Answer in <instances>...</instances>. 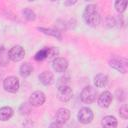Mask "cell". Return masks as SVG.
I'll use <instances>...</instances> for the list:
<instances>
[{
	"mask_svg": "<svg viewBox=\"0 0 128 128\" xmlns=\"http://www.w3.org/2000/svg\"><path fill=\"white\" fill-rule=\"evenodd\" d=\"M83 19L87 25L96 27L100 23V14L98 12L97 6L94 4L87 5L83 12Z\"/></svg>",
	"mask_w": 128,
	"mask_h": 128,
	"instance_id": "cell-1",
	"label": "cell"
},
{
	"mask_svg": "<svg viewBox=\"0 0 128 128\" xmlns=\"http://www.w3.org/2000/svg\"><path fill=\"white\" fill-rule=\"evenodd\" d=\"M97 90L93 86H86L80 93V99L85 104H91L96 100Z\"/></svg>",
	"mask_w": 128,
	"mask_h": 128,
	"instance_id": "cell-2",
	"label": "cell"
},
{
	"mask_svg": "<svg viewBox=\"0 0 128 128\" xmlns=\"http://www.w3.org/2000/svg\"><path fill=\"white\" fill-rule=\"evenodd\" d=\"M3 87L9 93H16L20 88L19 79L15 76H8L3 81Z\"/></svg>",
	"mask_w": 128,
	"mask_h": 128,
	"instance_id": "cell-3",
	"label": "cell"
},
{
	"mask_svg": "<svg viewBox=\"0 0 128 128\" xmlns=\"http://www.w3.org/2000/svg\"><path fill=\"white\" fill-rule=\"evenodd\" d=\"M8 54H9V59L13 62H19L21 61L24 56H25V50L22 46L20 45H15L13 46L9 51H8Z\"/></svg>",
	"mask_w": 128,
	"mask_h": 128,
	"instance_id": "cell-4",
	"label": "cell"
},
{
	"mask_svg": "<svg viewBox=\"0 0 128 128\" xmlns=\"http://www.w3.org/2000/svg\"><path fill=\"white\" fill-rule=\"evenodd\" d=\"M94 117V114L92 112V110L88 107H83L79 110L78 114H77V118L78 121L82 124H89L92 122Z\"/></svg>",
	"mask_w": 128,
	"mask_h": 128,
	"instance_id": "cell-5",
	"label": "cell"
},
{
	"mask_svg": "<svg viewBox=\"0 0 128 128\" xmlns=\"http://www.w3.org/2000/svg\"><path fill=\"white\" fill-rule=\"evenodd\" d=\"M127 59L125 58H112L109 61V65L111 68L121 72V73H126L127 72Z\"/></svg>",
	"mask_w": 128,
	"mask_h": 128,
	"instance_id": "cell-6",
	"label": "cell"
},
{
	"mask_svg": "<svg viewBox=\"0 0 128 128\" xmlns=\"http://www.w3.org/2000/svg\"><path fill=\"white\" fill-rule=\"evenodd\" d=\"M45 94L42 91H35L29 97V104L34 107H38L44 104L45 102Z\"/></svg>",
	"mask_w": 128,
	"mask_h": 128,
	"instance_id": "cell-7",
	"label": "cell"
},
{
	"mask_svg": "<svg viewBox=\"0 0 128 128\" xmlns=\"http://www.w3.org/2000/svg\"><path fill=\"white\" fill-rule=\"evenodd\" d=\"M52 67L54 71L58 73H63L68 68V61L63 57H56L52 62Z\"/></svg>",
	"mask_w": 128,
	"mask_h": 128,
	"instance_id": "cell-8",
	"label": "cell"
},
{
	"mask_svg": "<svg viewBox=\"0 0 128 128\" xmlns=\"http://www.w3.org/2000/svg\"><path fill=\"white\" fill-rule=\"evenodd\" d=\"M70 118V111L67 108H59L55 114V122L63 125Z\"/></svg>",
	"mask_w": 128,
	"mask_h": 128,
	"instance_id": "cell-9",
	"label": "cell"
},
{
	"mask_svg": "<svg viewBox=\"0 0 128 128\" xmlns=\"http://www.w3.org/2000/svg\"><path fill=\"white\" fill-rule=\"evenodd\" d=\"M112 99H113V96L112 94L109 92V91H104L102 92L99 97H98V100H97V103L100 107L102 108H107L110 106L111 102H112Z\"/></svg>",
	"mask_w": 128,
	"mask_h": 128,
	"instance_id": "cell-10",
	"label": "cell"
},
{
	"mask_svg": "<svg viewBox=\"0 0 128 128\" xmlns=\"http://www.w3.org/2000/svg\"><path fill=\"white\" fill-rule=\"evenodd\" d=\"M73 91L70 86H65L58 89V98L62 102H67L72 98Z\"/></svg>",
	"mask_w": 128,
	"mask_h": 128,
	"instance_id": "cell-11",
	"label": "cell"
},
{
	"mask_svg": "<svg viewBox=\"0 0 128 128\" xmlns=\"http://www.w3.org/2000/svg\"><path fill=\"white\" fill-rule=\"evenodd\" d=\"M39 78V81L45 85V86H49L53 83L54 81V76H53V73L50 72V71H43L41 74H39L38 76Z\"/></svg>",
	"mask_w": 128,
	"mask_h": 128,
	"instance_id": "cell-12",
	"label": "cell"
},
{
	"mask_svg": "<svg viewBox=\"0 0 128 128\" xmlns=\"http://www.w3.org/2000/svg\"><path fill=\"white\" fill-rule=\"evenodd\" d=\"M117 119L114 116L108 115L102 119V127L103 128H116L117 127Z\"/></svg>",
	"mask_w": 128,
	"mask_h": 128,
	"instance_id": "cell-13",
	"label": "cell"
},
{
	"mask_svg": "<svg viewBox=\"0 0 128 128\" xmlns=\"http://www.w3.org/2000/svg\"><path fill=\"white\" fill-rule=\"evenodd\" d=\"M108 83V77L107 75L105 74H97L95 77H94V85L97 87V88H102V87H105Z\"/></svg>",
	"mask_w": 128,
	"mask_h": 128,
	"instance_id": "cell-14",
	"label": "cell"
},
{
	"mask_svg": "<svg viewBox=\"0 0 128 128\" xmlns=\"http://www.w3.org/2000/svg\"><path fill=\"white\" fill-rule=\"evenodd\" d=\"M13 109L9 106L0 108V121H7L13 116Z\"/></svg>",
	"mask_w": 128,
	"mask_h": 128,
	"instance_id": "cell-15",
	"label": "cell"
},
{
	"mask_svg": "<svg viewBox=\"0 0 128 128\" xmlns=\"http://www.w3.org/2000/svg\"><path fill=\"white\" fill-rule=\"evenodd\" d=\"M9 54L8 51L6 50V48L4 46L0 47V66L1 67H5L8 63H9Z\"/></svg>",
	"mask_w": 128,
	"mask_h": 128,
	"instance_id": "cell-16",
	"label": "cell"
},
{
	"mask_svg": "<svg viewBox=\"0 0 128 128\" xmlns=\"http://www.w3.org/2000/svg\"><path fill=\"white\" fill-rule=\"evenodd\" d=\"M40 32H42V33H44V34H46V35H50V36H53V37H55V38H57V39H59V40H61L62 39V36H61V33L58 31V30H55V29H51V28H43V27H38L37 28Z\"/></svg>",
	"mask_w": 128,
	"mask_h": 128,
	"instance_id": "cell-17",
	"label": "cell"
},
{
	"mask_svg": "<svg viewBox=\"0 0 128 128\" xmlns=\"http://www.w3.org/2000/svg\"><path fill=\"white\" fill-rule=\"evenodd\" d=\"M33 71V67L30 63L28 62H25L23 63L21 66H20V69H19V72H20V75L22 77H28Z\"/></svg>",
	"mask_w": 128,
	"mask_h": 128,
	"instance_id": "cell-18",
	"label": "cell"
},
{
	"mask_svg": "<svg viewBox=\"0 0 128 128\" xmlns=\"http://www.w3.org/2000/svg\"><path fill=\"white\" fill-rule=\"evenodd\" d=\"M47 58H48V47L39 50L34 56V59L36 61H43V60H45Z\"/></svg>",
	"mask_w": 128,
	"mask_h": 128,
	"instance_id": "cell-19",
	"label": "cell"
},
{
	"mask_svg": "<svg viewBox=\"0 0 128 128\" xmlns=\"http://www.w3.org/2000/svg\"><path fill=\"white\" fill-rule=\"evenodd\" d=\"M22 14L24 15V17L28 20V21H34L36 19V15L34 13L33 10H31L30 8H25L23 11H22Z\"/></svg>",
	"mask_w": 128,
	"mask_h": 128,
	"instance_id": "cell-20",
	"label": "cell"
},
{
	"mask_svg": "<svg viewBox=\"0 0 128 128\" xmlns=\"http://www.w3.org/2000/svg\"><path fill=\"white\" fill-rule=\"evenodd\" d=\"M69 83H70V77L68 75H64V76L60 77L57 81L58 89L62 88V87H65V86H69Z\"/></svg>",
	"mask_w": 128,
	"mask_h": 128,
	"instance_id": "cell-21",
	"label": "cell"
},
{
	"mask_svg": "<svg viewBox=\"0 0 128 128\" xmlns=\"http://www.w3.org/2000/svg\"><path fill=\"white\" fill-rule=\"evenodd\" d=\"M127 4L128 2L127 1H122V0H118L115 2V9L117 12L119 13H122L126 10V7H127Z\"/></svg>",
	"mask_w": 128,
	"mask_h": 128,
	"instance_id": "cell-22",
	"label": "cell"
},
{
	"mask_svg": "<svg viewBox=\"0 0 128 128\" xmlns=\"http://www.w3.org/2000/svg\"><path fill=\"white\" fill-rule=\"evenodd\" d=\"M59 54V50L56 47H48V58L47 59H51V58H56V56H58Z\"/></svg>",
	"mask_w": 128,
	"mask_h": 128,
	"instance_id": "cell-23",
	"label": "cell"
},
{
	"mask_svg": "<svg viewBox=\"0 0 128 128\" xmlns=\"http://www.w3.org/2000/svg\"><path fill=\"white\" fill-rule=\"evenodd\" d=\"M119 115L123 119H127L128 118V110H127V106L126 105H122L120 107V109H119Z\"/></svg>",
	"mask_w": 128,
	"mask_h": 128,
	"instance_id": "cell-24",
	"label": "cell"
},
{
	"mask_svg": "<svg viewBox=\"0 0 128 128\" xmlns=\"http://www.w3.org/2000/svg\"><path fill=\"white\" fill-rule=\"evenodd\" d=\"M49 128H62V125L54 121L53 123H51V124H50V126H49Z\"/></svg>",
	"mask_w": 128,
	"mask_h": 128,
	"instance_id": "cell-25",
	"label": "cell"
},
{
	"mask_svg": "<svg viewBox=\"0 0 128 128\" xmlns=\"http://www.w3.org/2000/svg\"><path fill=\"white\" fill-rule=\"evenodd\" d=\"M76 1H72V2H65V5H72V4H75Z\"/></svg>",
	"mask_w": 128,
	"mask_h": 128,
	"instance_id": "cell-26",
	"label": "cell"
}]
</instances>
